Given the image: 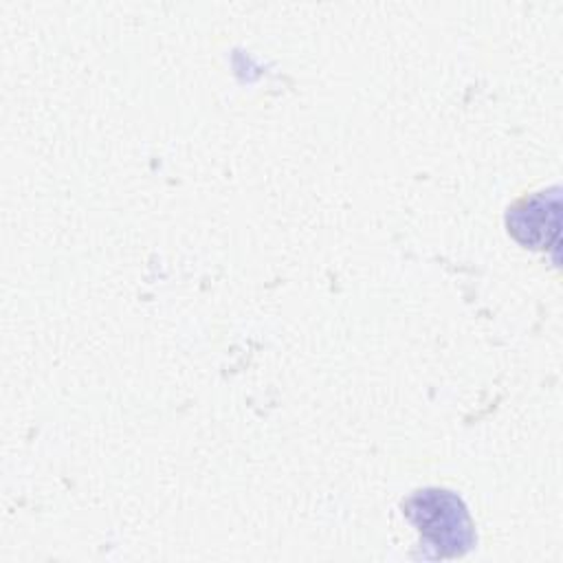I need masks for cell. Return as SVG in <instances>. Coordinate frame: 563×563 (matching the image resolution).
I'll return each mask as SVG.
<instances>
[{
    "label": "cell",
    "mask_w": 563,
    "mask_h": 563,
    "mask_svg": "<svg viewBox=\"0 0 563 563\" xmlns=\"http://www.w3.org/2000/svg\"><path fill=\"white\" fill-rule=\"evenodd\" d=\"M402 512L420 534L424 559H457L475 545V528L462 497L446 488H420L402 501Z\"/></svg>",
    "instance_id": "cell-1"
},
{
    "label": "cell",
    "mask_w": 563,
    "mask_h": 563,
    "mask_svg": "<svg viewBox=\"0 0 563 563\" xmlns=\"http://www.w3.org/2000/svg\"><path fill=\"white\" fill-rule=\"evenodd\" d=\"M508 233L526 249L548 251L559 246V187L519 198L506 213Z\"/></svg>",
    "instance_id": "cell-2"
}]
</instances>
